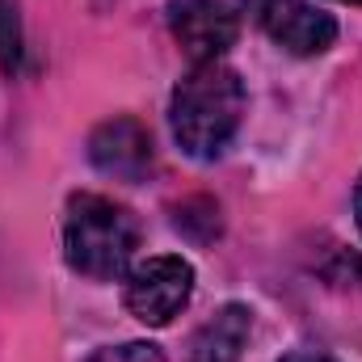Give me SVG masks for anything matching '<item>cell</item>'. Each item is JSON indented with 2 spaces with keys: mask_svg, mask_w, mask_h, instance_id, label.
<instances>
[{
  "mask_svg": "<svg viewBox=\"0 0 362 362\" xmlns=\"http://www.w3.org/2000/svg\"><path fill=\"white\" fill-rule=\"evenodd\" d=\"M341 4H362V0H341Z\"/></svg>",
  "mask_w": 362,
  "mask_h": 362,
  "instance_id": "12",
  "label": "cell"
},
{
  "mask_svg": "<svg viewBox=\"0 0 362 362\" xmlns=\"http://www.w3.org/2000/svg\"><path fill=\"white\" fill-rule=\"evenodd\" d=\"M169 30L194 64H211L236 42L240 21L223 0H169Z\"/></svg>",
  "mask_w": 362,
  "mask_h": 362,
  "instance_id": "5",
  "label": "cell"
},
{
  "mask_svg": "<svg viewBox=\"0 0 362 362\" xmlns=\"http://www.w3.org/2000/svg\"><path fill=\"white\" fill-rule=\"evenodd\" d=\"M249 333H253V312L245 303H228L189 337V362H240Z\"/></svg>",
  "mask_w": 362,
  "mask_h": 362,
  "instance_id": "7",
  "label": "cell"
},
{
  "mask_svg": "<svg viewBox=\"0 0 362 362\" xmlns=\"http://www.w3.org/2000/svg\"><path fill=\"white\" fill-rule=\"evenodd\" d=\"M354 215H358V228H362V177L354 185Z\"/></svg>",
  "mask_w": 362,
  "mask_h": 362,
  "instance_id": "11",
  "label": "cell"
},
{
  "mask_svg": "<svg viewBox=\"0 0 362 362\" xmlns=\"http://www.w3.org/2000/svg\"><path fill=\"white\" fill-rule=\"evenodd\" d=\"M240 118H245V85L219 59L194 64L173 89V110H169L173 139L181 144V152L198 160L219 156L240 131Z\"/></svg>",
  "mask_w": 362,
  "mask_h": 362,
  "instance_id": "1",
  "label": "cell"
},
{
  "mask_svg": "<svg viewBox=\"0 0 362 362\" xmlns=\"http://www.w3.org/2000/svg\"><path fill=\"white\" fill-rule=\"evenodd\" d=\"M253 21L291 55H325L337 38V21L308 0H249Z\"/></svg>",
  "mask_w": 362,
  "mask_h": 362,
  "instance_id": "4",
  "label": "cell"
},
{
  "mask_svg": "<svg viewBox=\"0 0 362 362\" xmlns=\"http://www.w3.org/2000/svg\"><path fill=\"white\" fill-rule=\"evenodd\" d=\"M89 362H165V354L148 341H127V346H105Z\"/></svg>",
  "mask_w": 362,
  "mask_h": 362,
  "instance_id": "9",
  "label": "cell"
},
{
  "mask_svg": "<svg viewBox=\"0 0 362 362\" xmlns=\"http://www.w3.org/2000/svg\"><path fill=\"white\" fill-rule=\"evenodd\" d=\"M21 17H17V0H0V68L17 72L21 68Z\"/></svg>",
  "mask_w": 362,
  "mask_h": 362,
  "instance_id": "8",
  "label": "cell"
},
{
  "mask_svg": "<svg viewBox=\"0 0 362 362\" xmlns=\"http://www.w3.org/2000/svg\"><path fill=\"white\" fill-rule=\"evenodd\" d=\"M139 249V223L127 206L101 194H72L64 215V257L76 274L110 282L131 266Z\"/></svg>",
  "mask_w": 362,
  "mask_h": 362,
  "instance_id": "2",
  "label": "cell"
},
{
  "mask_svg": "<svg viewBox=\"0 0 362 362\" xmlns=\"http://www.w3.org/2000/svg\"><path fill=\"white\" fill-rule=\"evenodd\" d=\"M189 295H194V266L173 257V253L139 262L135 270L127 274V291H122L127 312L135 320L152 325V329H160L173 316H181V308L189 303Z\"/></svg>",
  "mask_w": 362,
  "mask_h": 362,
  "instance_id": "3",
  "label": "cell"
},
{
  "mask_svg": "<svg viewBox=\"0 0 362 362\" xmlns=\"http://www.w3.org/2000/svg\"><path fill=\"white\" fill-rule=\"evenodd\" d=\"M282 362H333L329 354H316V350H295V354H286Z\"/></svg>",
  "mask_w": 362,
  "mask_h": 362,
  "instance_id": "10",
  "label": "cell"
},
{
  "mask_svg": "<svg viewBox=\"0 0 362 362\" xmlns=\"http://www.w3.org/2000/svg\"><path fill=\"white\" fill-rule=\"evenodd\" d=\"M89 160L118 181H144L152 169V135L135 118H110L89 135Z\"/></svg>",
  "mask_w": 362,
  "mask_h": 362,
  "instance_id": "6",
  "label": "cell"
}]
</instances>
